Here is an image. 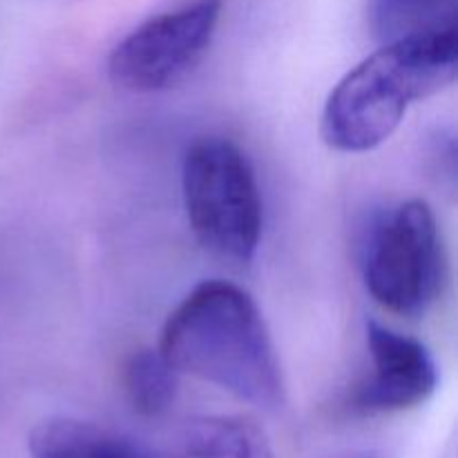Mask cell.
I'll return each mask as SVG.
<instances>
[{"label": "cell", "mask_w": 458, "mask_h": 458, "mask_svg": "<svg viewBox=\"0 0 458 458\" xmlns=\"http://www.w3.org/2000/svg\"><path fill=\"white\" fill-rule=\"evenodd\" d=\"M159 349L179 374L195 376L264 411L282 410L286 385L268 327L249 291L204 280L170 311Z\"/></svg>", "instance_id": "obj_1"}, {"label": "cell", "mask_w": 458, "mask_h": 458, "mask_svg": "<svg viewBox=\"0 0 458 458\" xmlns=\"http://www.w3.org/2000/svg\"><path fill=\"white\" fill-rule=\"evenodd\" d=\"M456 72V25L387 40L334 85L322 110V141L344 155L383 146L407 110L454 83Z\"/></svg>", "instance_id": "obj_2"}, {"label": "cell", "mask_w": 458, "mask_h": 458, "mask_svg": "<svg viewBox=\"0 0 458 458\" xmlns=\"http://www.w3.org/2000/svg\"><path fill=\"white\" fill-rule=\"evenodd\" d=\"M182 192L197 242L215 258L246 267L262 240L264 204L249 157L226 137H201L188 146Z\"/></svg>", "instance_id": "obj_3"}, {"label": "cell", "mask_w": 458, "mask_h": 458, "mask_svg": "<svg viewBox=\"0 0 458 458\" xmlns=\"http://www.w3.org/2000/svg\"><path fill=\"white\" fill-rule=\"evenodd\" d=\"M362 280L394 316L420 318L438 302L447 280L441 228L425 199H407L374 217L362 242Z\"/></svg>", "instance_id": "obj_4"}, {"label": "cell", "mask_w": 458, "mask_h": 458, "mask_svg": "<svg viewBox=\"0 0 458 458\" xmlns=\"http://www.w3.org/2000/svg\"><path fill=\"white\" fill-rule=\"evenodd\" d=\"M222 7L224 0H195L134 27L107 56L112 83L155 94L186 81L208 54Z\"/></svg>", "instance_id": "obj_5"}, {"label": "cell", "mask_w": 458, "mask_h": 458, "mask_svg": "<svg viewBox=\"0 0 458 458\" xmlns=\"http://www.w3.org/2000/svg\"><path fill=\"white\" fill-rule=\"evenodd\" d=\"M367 352L371 374L356 385L349 407L360 414H392L414 410L434 396L438 367L432 352L414 335L401 334L378 320H367Z\"/></svg>", "instance_id": "obj_6"}, {"label": "cell", "mask_w": 458, "mask_h": 458, "mask_svg": "<svg viewBox=\"0 0 458 458\" xmlns=\"http://www.w3.org/2000/svg\"><path fill=\"white\" fill-rule=\"evenodd\" d=\"M31 458H152L123 434L72 416H52L31 429Z\"/></svg>", "instance_id": "obj_7"}, {"label": "cell", "mask_w": 458, "mask_h": 458, "mask_svg": "<svg viewBox=\"0 0 458 458\" xmlns=\"http://www.w3.org/2000/svg\"><path fill=\"white\" fill-rule=\"evenodd\" d=\"M179 458H276L258 423L242 416H197L179 432Z\"/></svg>", "instance_id": "obj_8"}, {"label": "cell", "mask_w": 458, "mask_h": 458, "mask_svg": "<svg viewBox=\"0 0 458 458\" xmlns=\"http://www.w3.org/2000/svg\"><path fill=\"white\" fill-rule=\"evenodd\" d=\"M123 387L130 405L141 416H161L174 405L179 392V371L159 349L143 347L123 367Z\"/></svg>", "instance_id": "obj_9"}, {"label": "cell", "mask_w": 458, "mask_h": 458, "mask_svg": "<svg viewBox=\"0 0 458 458\" xmlns=\"http://www.w3.org/2000/svg\"><path fill=\"white\" fill-rule=\"evenodd\" d=\"M456 0H369V25L380 43L454 27Z\"/></svg>", "instance_id": "obj_10"}, {"label": "cell", "mask_w": 458, "mask_h": 458, "mask_svg": "<svg viewBox=\"0 0 458 458\" xmlns=\"http://www.w3.org/2000/svg\"><path fill=\"white\" fill-rule=\"evenodd\" d=\"M344 458H380V456L371 454V452H362V454H349V456H344Z\"/></svg>", "instance_id": "obj_11"}]
</instances>
